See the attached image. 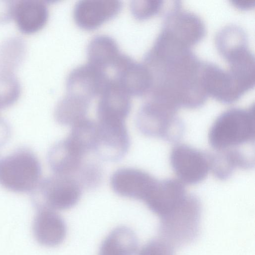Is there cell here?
<instances>
[{
	"instance_id": "13",
	"label": "cell",
	"mask_w": 255,
	"mask_h": 255,
	"mask_svg": "<svg viewBox=\"0 0 255 255\" xmlns=\"http://www.w3.org/2000/svg\"><path fill=\"white\" fill-rule=\"evenodd\" d=\"M130 107V95L110 77L99 96L97 107L98 121L125 122Z\"/></svg>"
},
{
	"instance_id": "8",
	"label": "cell",
	"mask_w": 255,
	"mask_h": 255,
	"mask_svg": "<svg viewBox=\"0 0 255 255\" xmlns=\"http://www.w3.org/2000/svg\"><path fill=\"white\" fill-rule=\"evenodd\" d=\"M170 162L178 180L184 184L201 182L210 170V155L184 144L172 148Z\"/></svg>"
},
{
	"instance_id": "22",
	"label": "cell",
	"mask_w": 255,
	"mask_h": 255,
	"mask_svg": "<svg viewBox=\"0 0 255 255\" xmlns=\"http://www.w3.org/2000/svg\"><path fill=\"white\" fill-rule=\"evenodd\" d=\"M97 131V124L86 118L72 126L66 138L76 149L85 155L94 150Z\"/></svg>"
},
{
	"instance_id": "9",
	"label": "cell",
	"mask_w": 255,
	"mask_h": 255,
	"mask_svg": "<svg viewBox=\"0 0 255 255\" xmlns=\"http://www.w3.org/2000/svg\"><path fill=\"white\" fill-rule=\"evenodd\" d=\"M95 152L101 159L110 161L121 159L129 146L125 122L98 121Z\"/></svg>"
},
{
	"instance_id": "19",
	"label": "cell",
	"mask_w": 255,
	"mask_h": 255,
	"mask_svg": "<svg viewBox=\"0 0 255 255\" xmlns=\"http://www.w3.org/2000/svg\"><path fill=\"white\" fill-rule=\"evenodd\" d=\"M88 63L107 72L114 67L122 53L115 40L104 34L94 37L87 46Z\"/></svg>"
},
{
	"instance_id": "10",
	"label": "cell",
	"mask_w": 255,
	"mask_h": 255,
	"mask_svg": "<svg viewBox=\"0 0 255 255\" xmlns=\"http://www.w3.org/2000/svg\"><path fill=\"white\" fill-rule=\"evenodd\" d=\"M113 69L115 73L111 77L130 96H141L149 93L151 77L142 62L121 53Z\"/></svg>"
},
{
	"instance_id": "6",
	"label": "cell",
	"mask_w": 255,
	"mask_h": 255,
	"mask_svg": "<svg viewBox=\"0 0 255 255\" xmlns=\"http://www.w3.org/2000/svg\"><path fill=\"white\" fill-rule=\"evenodd\" d=\"M79 182L70 176L55 175L40 180L32 191V201L37 209H66L79 200Z\"/></svg>"
},
{
	"instance_id": "16",
	"label": "cell",
	"mask_w": 255,
	"mask_h": 255,
	"mask_svg": "<svg viewBox=\"0 0 255 255\" xmlns=\"http://www.w3.org/2000/svg\"><path fill=\"white\" fill-rule=\"evenodd\" d=\"M33 232L37 241L47 247L60 243L65 234V227L61 217L53 210L38 209L33 224Z\"/></svg>"
},
{
	"instance_id": "1",
	"label": "cell",
	"mask_w": 255,
	"mask_h": 255,
	"mask_svg": "<svg viewBox=\"0 0 255 255\" xmlns=\"http://www.w3.org/2000/svg\"><path fill=\"white\" fill-rule=\"evenodd\" d=\"M142 63L151 77L150 99L177 109L196 108L206 100L202 79L204 61L190 48L170 38L158 37Z\"/></svg>"
},
{
	"instance_id": "28",
	"label": "cell",
	"mask_w": 255,
	"mask_h": 255,
	"mask_svg": "<svg viewBox=\"0 0 255 255\" xmlns=\"http://www.w3.org/2000/svg\"><path fill=\"white\" fill-rule=\"evenodd\" d=\"M79 171H80L81 180L85 185H96L100 179V169L94 164L85 165L83 167L82 165Z\"/></svg>"
},
{
	"instance_id": "11",
	"label": "cell",
	"mask_w": 255,
	"mask_h": 255,
	"mask_svg": "<svg viewBox=\"0 0 255 255\" xmlns=\"http://www.w3.org/2000/svg\"><path fill=\"white\" fill-rule=\"evenodd\" d=\"M157 181L151 175L143 170L127 167L117 170L111 178V186L116 193L143 201Z\"/></svg>"
},
{
	"instance_id": "20",
	"label": "cell",
	"mask_w": 255,
	"mask_h": 255,
	"mask_svg": "<svg viewBox=\"0 0 255 255\" xmlns=\"http://www.w3.org/2000/svg\"><path fill=\"white\" fill-rule=\"evenodd\" d=\"M90 100L72 94H67L57 104L54 116L62 125L73 126L86 118Z\"/></svg>"
},
{
	"instance_id": "14",
	"label": "cell",
	"mask_w": 255,
	"mask_h": 255,
	"mask_svg": "<svg viewBox=\"0 0 255 255\" xmlns=\"http://www.w3.org/2000/svg\"><path fill=\"white\" fill-rule=\"evenodd\" d=\"M122 6L117 0H82L74 6V18L81 27L91 29L116 15Z\"/></svg>"
},
{
	"instance_id": "7",
	"label": "cell",
	"mask_w": 255,
	"mask_h": 255,
	"mask_svg": "<svg viewBox=\"0 0 255 255\" xmlns=\"http://www.w3.org/2000/svg\"><path fill=\"white\" fill-rule=\"evenodd\" d=\"M162 30L190 48L201 40L206 33L202 19L183 8L179 1H175L166 12Z\"/></svg>"
},
{
	"instance_id": "21",
	"label": "cell",
	"mask_w": 255,
	"mask_h": 255,
	"mask_svg": "<svg viewBox=\"0 0 255 255\" xmlns=\"http://www.w3.org/2000/svg\"><path fill=\"white\" fill-rule=\"evenodd\" d=\"M210 170L220 179L228 178L237 168L247 169L251 167V161L237 149L218 151L210 155Z\"/></svg>"
},
{
	"instance_id": "12",
	"label": "cell",
	"mask_w": 255,
	"mask_h": 255,
	"mask_svg": "<svg viewBox=\"0 0 255 255\" xmlns=\"http://www.w3.org/2000/svg\"><path fill=\"white\" fill-rule=\"evenodd\" d=\"M110 76L88 62L74 68L66 80L67 93L89 100L99 96Z\"/></svg>"
},
{
	"instance_id": "2",
	"label": "cell",
	"mask_w": 255,
	"mask_h": 255,
	"mask_svg": "<svg viewBox=\"0 0 255 255\" xmlns=\"http://www.w3.org/2000/svg\"><path fill=\"white\" fill-rule=\"evenodd\" d=\"M255 115L254 105L247 109L233 108L224 112L211 127L208 135L210 144L221 151L254 141Z\"/></svg>"
},
{
	"instance_id": "29",
	"label": "cell",
	"mask_w": 255,
	"mask_h": 255,
	"mask_svg": "<svg viewBox=\"0 0 255 255\" xmlns=\"http://www.w3.org/2000/svg\"><path fill=\"white\" fill-rule=\"evenodd\" d=\"M10 134V128L7 123L0 119V147L7 141Z\"/></svg>"
},
{
	"instance_id": "18",
	"label": "cell",
	"mask_w": 255,
	"mask_h": 255,
	"mask_svg": "<svg viewBox=\"0 0 255 255\" xmlns=\"http://www.w3.org/2000/svg\"><path fill=\"white\" fill-rule=\"evenodd\" d=\"M84 156L66 138L58 141L50 149L47 159L55 174L69 176L79 171Z\"/></svg>"
},
{
	"instance_id": "3",
	"label": "cell",
	"mask_w": 255,
	"mask_h": 255,
	"mask_svg": "<svg viewBox=\"0 0 255 255\" xmlns=\"http://www.w3.org/2000/svg\"><path fill=\"white\" fill-rule=\"evenodd\" d=\"M41 176L39 161L28 148H19L0 159V185L8 190L32 192Z\"/></svg>"
},
{
	"instance_id": "4",
	"label": "cell",
	"mask_w": 255,
	"mask_h": 255,
	"mask_svg": "<svg viewBox=\"0 0 255 255\" xmlns=\"http://www.w3.org/2000/svg\"><path fill=\"white\" fill-rule=\"evenodd\" d=\"M201 212L198 199L188 194L175 208L161 217V238L173 247L192 242L198 234Z\"/></svg>"
},
{
	"instance_id": "23",
	"label": "cell",
	"mask_w": 255,
	"mask_h": 255,
	"mask_svg": "<svg viewBox=\"0 0 255 255\" xmlns=\"http://www.w3.org/2000/svg\"><path fill=\"white\" fill-rule=\"evenodd\" d=\"M136 246L133 233L126 229L113 232L104 242L101 255H131Z\"/></svg>"
},
{
	"instance_id": "17",
	"label": "cell",
	"mask_w": 255,
	"mask_h": 255,
	"mask_svg": "<svg viewBox=\"0 0 255 255\" xmlns=\"http://www.w3.org/2000/svg\"><path fill=\"white\" fill-rule=\"evenodd\" d=\"M12 17L20 31L33 33L45 24L48 17V7L42 1L19 0L13 2Z\"/></svg>"
},
{
	"instance_id": "30",
	"label": "cell",
	"mask_w": 255,
	"mask_h": 255,
	"mask_svg": "<svg viewBox=\"0 0 255 255\" xmlns=\"http://www.w3.org/2000/svg\"><path fill=\"white\" fill-rule=\"evenodd\" d=\"M5 2V1H4ZM0 3V21L9 19L12 15L13 2Z\"/></svg>"
},
{
	"instance_id": "24",
	"label": "cell",
	"mask_w": 255,
	"mask_h": 255,
	"mask_svg": "<svg viewBox=\"0 0 255 255\" xmlns=\"http://www.w3.org/2000/svg\"><path fill=\"white\" fill-rule=\"evenodd\" d=\"M215 43L220 54L224 56L236 49L248 45L247 35L242 27L229 24L218 32Z\"/></svg>"
},
{
	"instance_id": "5",
	"label": "cell",
	"mask_w": 255,
	"mask_h": 255,
	"mask_svg": "<svg viewBox=\"0 0 255 255\" xmlns=\"http://www.w3.org/2000/svg\"><path fill=\"white\" fill-rule=\"evenodd\" d=\"M177 110L170 105L150 99L138 112L137 128L148 136L169 141L178 140L182 136L184 128L177 115Z\"/></svg>"
},
{
	"instance_id": "27",
	"label": "cell",
	"mask_w": 255,
	"mask_h": 255,
	"mask_svg": "<svg viewBox=\"0 0 255 255\" xmlns=\"http://www.w3.org/2000/svg\"><path fill=\"white\" fill-rule=\"evenodd\" d=\"M138 255H174V247L162 238L155 240L146 245Z\"/></svg>"
},
{
	"instance_id": "31",
	"label": "cell",
	"mask_w": 255,
	"mask_h": 255,
	"mask_svg": "<svg viewBox=\"0 0 255 255\" xmlns=\"http://www.w3.org/2000/svg\"><path fill=\"white\" fill-rule=\"evenodd\" d=\"M231 2L238 8L247 9L255 5V0H232Z\"/></svg>"
},
{
	"instance_id": "26",
	"label": "cell",
	"mask_w": 255,
	"mask_h": 255,
	"mask_svg": "<svg viewBox=\"0 0 255 255\" xmlns=\"http://www.w3.org/2000/svg\"><path fill=\"white\" fill-rule=\"evenodd\" d=\"M163 1L156 0H135L130 3L133 15L137 19H144L158 12L163 6Z\"/></svg>"
},
{
	"instance_id": "15",
	"label": "cell",
	"mask_w": 255,
	"mask_h": 255,
	"mask_svg": "<svg viewBox=\"0 0 255 255\" xmlns=\"http://www.w3.org/2000/svg\"><path fill=\"white\" fill-rule=\"evenodd\" d=\"M187 194L184 184L178 179L158 180L144 201L153 213L161 217L178 205Z\"/></svg>"
},
{
	"instance_id": "25",
	"label": "cell",
	"mask_w": 255,
	"mask_h": 255,
	"mask_svg": "<svg viewBox=\"0 0 255 255\" xmlns=\"http://www.w3.org/2000/svg\"><path fill=\"white\" fill-rule=\"evenodd\" d=\"M20 85L10 71H0V109L12 105L18 99Z\"/></svg>"
}]
</instances>
